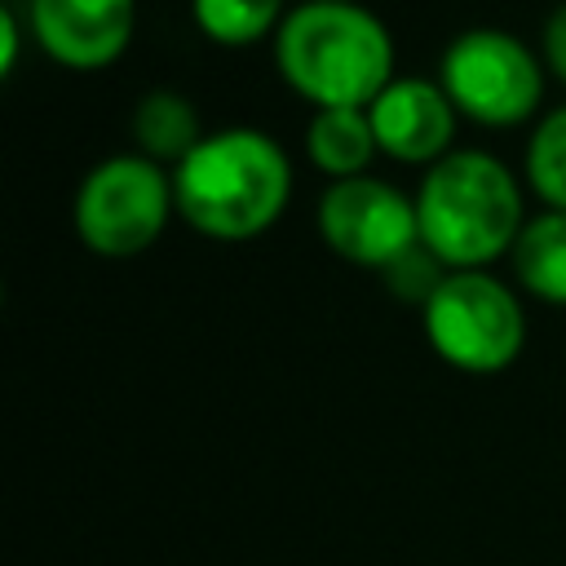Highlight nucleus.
<instances>
[{
    "label": "nucleus",
    "mask_w": 566,
    "mask_h": 566,
    "mask_svg": "<svg viewBox=\"0 0 566 566\" xmlns=\"http://www.w3.org/2000/svg\"><path fill=\"white\" fill-rule=\"evenodd\" d=\"M177 212L208 239H256L292 199V159L261 128H217L172 168Z\"/></svg>",
    "instance_id": "obj_2"
},
{
    "label": "nucleus",
    "mask_w": 566,
    "mask_h": 566,
    "mask_svg": "<svg viewBox=\"0 0 566 566\" xmlns=\"http://www.w3.org/2000/svg\"><path fill=\"white\" fill-rule=\"evenodd\" d=\"M274 66L314 102L327 106H371L394 75V35L358 0H301L274 31Z\"/></svg>",
    "instance_id": "obj_1"
},
{
    "label": "nucleus",
    "mask_w": 566,
    "mask_h": 566,
    "mask_svg": "<svg viewBox=\"0 0 566 566\" xmlns=\"http://www.w3.org/2000/svg\"><path fill=\"white\" fill-rule=\"evenodd\" d=\"M190 13H195V27L226 49L256 44L274 35L287 18L283 0H190Z\"/></svg>",
    "instance_id": "obj_13"
},
{
    "label": "nucleus",
    "mask_w": 566,
    "mask_h": 566,
    "mask_svg": "<svg viewBox=\"0 0 566 566\" xmlns=\"http://www.w3.org/2000/svg\"><path fill=\"white\" fill-rule=\"evenodd\" d=\"M177 208L172 172L146 155H111L93 164L75 190L71 221L88 252L124 261L142 256Z\"/></svg>",
    "instance_id": "obj_5"
},
{
    "label": "nucleus",
    "mask_w": 566,
    "mask_h": 566,
    "mask_svg": "<svg viewBox=\"0 0 566 566\" xmlns=\"http://www.w3.org/2000/svg\"><path fill=\"white\" fill-rule=\"evenodd\" d=\"M438 84L447 88L451 106L486 128L526 124L544 97V71L535 53L500 27H469L460 31L438 62Z\"/></svg>",
    "instance_id": "obj_6"
},
{
    "label": "nucleus",
    "mask_w": 566,
    "mask_h": 566,
    "mask_svg": "<svg viewBox=\"0 0 566 566\" xmlns=\"http://www.w3.org/2000/svg\"><path fill=\"white\" fill-rule=\"evenodd\" d=\"M513 274L517 283L544 301V305H566V212L544 208L526 217L517 243H513Z\"/></svg>",
    "instance_id": "obj_11"
},
{
    "label": "nucleus",
    "mask_w": 566,
    "mask_h": 566,
    "mask_svg": "<svg viewBox=\"0 0 566 566\" xmlns=\"http://www.w3.org/2000/svg\"><path fill=\"white\" fill-rule=\"evenodd\" d=\"M137 22V0H27V27L35 44L71 71L111 66Z\"/></svg>",
    "instance_id": "obj_8"
},
{
    "label": "nucleus",
    "mask_w": 566,
    "mask_h": 566,
    "mask_svg": "<svg viewBox=\"0 0 566 566\" xmlns=\"http://www.w3.org/2000/svg\"><path fill=\"white\" fill-rule=\"evenodd\" d=\"M318 234L340 261L385 274L398 256L420 243L416 199L367 172L332 181L318 199Z\"/></svg>",
    "instance_id": "obj_7"
},
{
    "label": "nucleus",
    "mask_w": 566,
    "mask_h": 566,
    "mask_svg": "<svg viewBox=\"0 0 566 566\" xmlns=\"http://www.w3.org/2000/svg\"><path fill=\"white\" fill-rule=\"evenodd\" d=\"M371 133L376 146L398 159V164H438L451 155V137H455V106L447 97V88L438 80H416V75H398L371 106Z\"/></svg>",
    "instance_id": "obj_9"
},
{
    "label": "nucleus",
    "mask_w": 566,
    "mask_h": 566,
    "mask_svg": "<svg viewBox=\"0 0 566 566\" xmlns=\"http://www.w3.org/2000/svg\"><path fill=\"white\" fill-rule=\"evenodd\" d=\"M544 66L566 84V0L544 22Z\"/></svg>",
    "instance_id": "obj_16"
},
{
    "label": "nucleus",
    "mask_w": 566,
    "mask_h": 566,
    "mask_svg": "<svg viewBox=\"0 0 566 566\" xmlns=\"http://www.w3.org/2000/svg\"><path fill=\"white\" fill-rule=\"evenodd\" d=\"M420 314L433 354L469 376L513 367L526 345V310L517 292L486 270H451Z\"/></svg>",
    "instance_id": "obj_4"
},
{
    "label": "nucleus",
    "mask_w": 566,
    "mask_h": 566,
    "mask_svg": "<svg viewBox=\"0 0 566 566\" xmlns=\"http://www.w3.org/2000/svg\"><path fill=\"white\" fill-rule=\"evenodd\" d=\"M208 133L199 128V111L190 106V97L172 93V88H155L146 97H137L133 106V142L137 155L155 159V164H181Z\"/></svg>",
    "instance_id": "obj_12"
},
{
    "label": "nucleus",
    "mask_w": 566,
    "mask_h": 566,
    "mask_svg": "<svg viewBox=\"0 0 566 566\" xmlns=\"http://www.w3.org/2000/svg\"><path fill=\"white\" fill-rule=\"evenodd\" d=\"M420 243L447 270H486L513 252L526 212L517 177L486 150H451L416 190Z\"/></svg>",
    "instance_id": "obj_3"
},
{
    "label": "nucleus",
    "mask_w": 566,
    "mask_h": 566,
    "mask_svg": "<svg viewBox=\"0 0 566 566\" xmlns=\"http://www.w3.org/2000/svg\"><path fill=\"white\" fill-rule=\"evenodd\" d=\"M451 270L424 248V243H416L407 256H398L389 270H385V287L394 292V296H402V301H416L420 310H424V301L442 287V279H447Z\"/></svg>",
    "instance_id": "obj_15"
},
{
    "label": "nucleus",
    "mask_w": 566,
    "mask_h": 566,
    "mask_svg": "<svg viewBox=\"0 0 566 566\" xmlns=\"http://www.w3.org/2000/svg\"><path fill=\"white\" fill-rule=\"evenodd\" d=\"M376 150L380 146L371 133L367 106H327V111H314L305 124V155L332 181L363 177Z\"/></svg>",
    "instance_id": "obj_10"
},
{
    "label": "nucleus",
    "mask_w": 566,
    "mask_h": 566,
    "mask_svg": "<svg viewBox=\"0 0 566 566\" xmlns=\"http://www.w3.org/2000/svg\"><path fill=\"white\" fill-rule=\"evenodd\" d=\"M0 40H4V62H0V66H4V75H9L13 62H18V27H13V13H9V9L0 13Z\"/></svg>",
    "instance_id": "obj_17"
},
{
    "label": "nucleus",
    "mask_w": 566,
    "mask_h": 566,
    "mask_svg": "<svg viewBox=\"0 0 566 566\" xmlns=\"http://www.w3.org/2000/svg\"><path fill=\"white\" fill-rule=\"evenodd\" d=\"M526 181L544 199V208L566 212V102L535 124L526 146Z\"/></svg>",
    "instance_id": "obj_14"
}]
</instances>
